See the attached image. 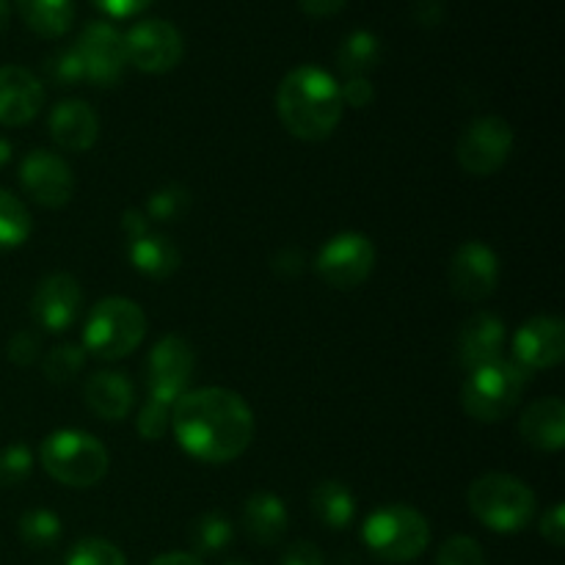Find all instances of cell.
I'll use <instances>...</instances> for the list:
<instances>
[{"instance_id": "7a4b0ae2", "label": "cell", "mask_w": 565, "mask_h": 565, "mask_svg": "<svg viewBox=\"0 0 565 565\" xmlns=\"http://www.w3.org/2000/svg\"><path fill=\"white\" fill-rule=\"evenodd\" d=\"M340 83L312 64L296 66L285 75L276 92V114L287 132L301 141H323L342 121Z\"/></svg>"}, {"instance_id": "f35d334b", "label": "cell", "mask_w": 565, "mask_h": 565, "mask_svg": "<svg viewBox=\"0 0 565 565\" xmlns=\"http://www.w3.org/2000/svg\"><path fill=\"white\" fill-rule=\"evenodd\" d=\"M541 535H544V541H550L552 546H561L565 544V505L563 502H557V505H552L550 511L544 513V519H541Z\"/></svg>"}, {"instance_id": "74e56055", "label": "cell", "mask_w": 565, "mask_h": 565, "mask_svg": "<svg viewBox=\"0 0 565 565\" xmlns=\"http://www.w3.org/2000/svg\"><path fill=\"white\" fill-rule=\"evenodd\" d=\"M342 103H348L351 108H367L375 99V88L367 77H348L345 86H340Z\"/></svg>"}, {"instance_id": "f546056e", "label": "cell", "mask_w": 565, "mask_h": 565, "mask_svg": "<svg viewBox=\"0 0 565 565\" xmlns=\"http://www.w3.org/2000/svg\"><path fill=\"white\" fill-rule=\"evenodd\" d=\"M83 364H86V351H83V345H70V342H64V345L50 348L47 356H44L42 362V370L44 375H47L50 384H70V381L81 373Z\"/></svg>"}, {"instance_id": "83f0119b", "label": "cell", "mask_w": 565, "mask_h": 565, "mask_svg": "<svg viewBox=\"0 0 565 565\" xmlns=\"http://www.w3.org/2000/svg\"><path fill=\"white\" fill-rule=\"evenodd\" d=\"M188 539H191L193 550H196V557L199 555H215V552H221L230 546L232 524H230V519L218 511L202 513V516L191 524V530H188Z\"/></svg>"}, {"instance_id": "cb8c5ba5", "label": "cell", "mask_w": 565, "mask_h": 565, "mask_svg": "<svg viewBox=\"0 0 565 565\" xmlns=\"http://www.w3.org/2000/svg\"><path fill=\"white\" fill-rule=\"evenodd\" d=\"M22 22L44 39H58L75 22V0H14Z\"/></svg>"}, {"instance_id": "484cf974", "label": "cell", "mask_w": 565, "mask_h": 565, "mask_svg": "<svg viewBox=\"0 0 565 565\" xmlns=\"http://www.w3.org/2000/svg\"><path fill=\"white\" fill-rule=\"evenodd\" d=\"M381 58V42L375 33L370 31H353L345 42L340 44V70L348 77H367V72L379 64Z\"/></svg>"}, {"instance_id": "8d00e7d4", "label": "cell", "mask_w": 565, "mask_h": 565, "mask_svg": "<svg viewBox=\"0 0 565 565\" xmlns=\"http://www.w3.org/2000/svg\"><path fill=\"white\" fill-rule=\"evenodd\" d=\"M39 348H42L39 334H33V331H17L9 340V359L14 364H20V367H28V364H33L39 359Z\"/></svg>"}, {"instance_id": "f1b7e54d", "label": "cell", "mask_w": 565, "mask_h": 565, "mask_svg": "<svg viewBox=\"0 0 565 565\" xmlns=\"http://www.w3.org/2000/svg\"><path fill=\"white\" fill-rule=\"evenodd\" d=\"M17 530H20V539L28 546H33V550H47V546H53L61 539V519L53 511L33 508V511L22 513Z\"/></svg>"}, {"instance_id": "9c48e42d", "label": "cell", "mask_w": 565, "mask_h": 565, "mask_svg": "<svg viewBox=\"0 0 565 565\" xmlns=\"http://www.w3.org/2000/svg\"><path fill=\"white\" fill-rule=\"evenodd\" d=\"M326 285L334 290H353L364 285L375 268V246L362 232H340L331 237L315 263Z\"/></svg>"}, {"instance_id": "d6a6232c", "label": "cell", "mask_w": 565, "mask_h": 565, "mask_svg": "<svg viewBox=\"0 0 565 565\" xmlns=\"http://www.w3.org/2000/svg\"><path fill=\"white\" fill-rule=\"evenodd\" d=\"M188 204H191V196H188L185 188L166 185L152 193V199H149L147 204V213L152 215L154 221H174L185 213Z\"/></svg>"}, {"instance_id": "30bf717a", "label": "cell", "mask_w": 565, "mask_h": 565, "mask_svg": "<svg viewBox=\"0 0 565 565\" xmlns=\"http://www.w3.org/2000/svg\"><path fill=\"white\" fill-rule=\"evenodd\" d=\"M127 64L136 66L147 75H163L182 61L185 44H182L177 25L166 20H143L125 33Z\"/></svg>"}, {"instance_id": "d4e9b609", "label": "cell", "mask_w": 565, "mask_h": 565, "mask_svg": "<svg viewBox=\"0 0 565 565\" xmlns=\"http://www.w3.org/2000/svg\"><path fill=\"white\" fill-rule=\"evenodd\" d=\"M309 505H312L315 519L329 530L351 527L353 516H356V500H353L351 489L340 480H323V483L315 486Z\"/></svg>"}, {"instance_id": "7402d4cb", "label": "cell", "mask_w": 565, "mask_h": 565, "mask_svg": "<svg viewBox=\"0 0 565 565\" xmlns=\"http://www.w3.org/2000/svg\"><path fill=\"white\" fill-rule=\"evenodd\" d=\"M243 527H246L248 539L257 541L263 546H274L285 539L287 527H290V513L281 497L270 494V491H257L246 500L243 508Z\"/></svg>"}, {"instance_id": "1f68e13d", "label": "cell", "mask_w": 565, "mask_h": 565, "mask_svg": "<svg viewBox=\"0 0 565 565\" xmlns=\"http://www.w3.org/2000/svg\"><path fill=\"white\" fill-rule=\"evenodd\" d=\"M436 565H486L483 546L469 535H452L439 546Z\"/></svg>"}, {"instance_id": "277c9868", "label": "cell", "mask_w": 565, "mask_h": 565, "mask_svg": "<svg viewBox=\"0 0 565 565\" xmlns=\"http://www.w3.org/2000/svg\"><path fill=\"white\" fill-rule=\"evenodd\" d=\"M469 511L494 533H519L535 516V494L522 478L489 472L469 486Z\"/></svg>"}, {"instance_id": "ee69618b", "label": "cell", "mask_w": 565, "mask_h": 565, "mask_svg": "<svg viewBox=\"0 0 565 565\" xmlns=\"http://www.w3.org/2000/svg\"><path fill=\"white\" fill-rule=\"evenodd\" d=\"M149 565H204L196 555L191 552H166V555L154 557Z\"/></svg>"}, {"instance_id": "7c38bea8", "label": "cell", "mask_w": 565, "mask_h": 565, "mask_svg": "<svg viewBox=\"0 0 565 565\" xmlns=\"http://www.w3.org/2000/svg\"><path fill=\"white\" fill-rule=\"evenodd\" d=\"M75 50L83 64V81L94 86H114L125 75V36L108 22H88Z\"/></svg>"}, {"instance_id": "ffe728a7", "label": "cell", "mask_w": 565, "mask_h": 565, "mask_svg": "<svg viewBox=\"0 0 565 565\" xmlns=\"http://www.w3.org/2000/svg\"><path fill=\"white\" fill-rule=\"evenodd\" d=\"M519 434L541 452H557L565 447V403L561 397H541L530 403L519 419Z\"/></svg>"}, {"instance_id": "e0dca14e", "label": "cell", "mask_w": 565, "mask_h": 565, "mask_svg": "<svg viewBox=\"0 0 565 565\" xmlns=\"http://www.w3.org/2000/svg\"><path fill=\"white\" fill-rule=\"evenodd\" d=\"M44 105V86L25 66L6 64L0 66V125L22 127Z\"/></svg>"}, {"instance_id": "4316f807", "label": "cell", "mask_w": 565, "mask_h": 565, "mask_svg": "<svg viewBox=\"0 0 565 565\" xmlns=\"http://www.w3.org/2000/svg\"><path fill=\"white\" fill-rule=\"evenodd\" d=\"M33 221L25 204L0 188V248H17L31 237Z\"/></svg>"}, {"instance_id": "7bdbcfd3", "label": "cell", "mask_w": 565, "mask_h": 565, "mask_svg": "<svg viewBox=\"0 0 565 565\" xmlns=\"http://www.w3.org/2000/svg\"><path fill=\"white\" fill-rule=\"evenodd\" d=\"M143 215L147 213H141V210H130V213L121 215V226H125L132 237L147 235V218H143Z\"/></svg>"}, {"instance_id": "7dc6e473", "label": "cell", "mask_w": 565, "mask_h": 565, "mask_svg": "<svg viewBox=\"0 0 565 565\" xmlns=\"http://www.w3.org/2000/svg\"><path fill=\"white\" fill-rule=\"evenodd\" d=\"M224 565H248V563H243V561H230V563H224Z\"/></svg>"}, {"instance_id": "5bb4252c", "label": "cell", "mask_w": 565, "mask_h": 565, "mask_svg": "<svg viewBox=\"0 0 565 565\" xmlns=\"http://www.w3.org/2000/svg\"><path fill=\"white\" fill-rule=\"evenodd\" d=\"M500 285V259L483 241H467L450 259V287L469 303L486 301Z\"/></svg>"}, {"instance_id": "2e32d148", "label": "cell", "mask_w": 565, "mask_h": 565, "mask_svg": "<svg viewBox=\"0 0 565 565\" xmlns=\"http://www.w3.org/2000/svg\"><path fill=\"white\" fill-rule=\"evenodd\" d=\"M83 303V290L75 276L50 274L36 287L31 301V315L39 329L66 331L77 320Z\"/></svg>"}, {"instance_id": "60d3db41", "label": "cell", "mask_w": 565, "mask_h": 565, "mask_svg": "<svg viewBox=\"0 0 565 565\" xmlns=\"http://www.w3.org/2000/svg\"><path fill=\"white\" fill-rule=\"evenodd\" d=\"M103 14L116 17V20H125V17L141 14L147 6H152V0H92Z\"/></svg>"}, {"instance_id": "4dcf8cb0", "label": "cell", "mask_w": 565, "mask_h": 565, "mask_svg": "<svg viewBox=\"0 0 565 565\" xmlns=\"http://www.w3.org/2000/svg\"><path fill=\"white\" fill-rule=\"evenodd\" d=\"M66 565H127V557L116 544L105 539H83L72 546Z\"/></svg>"}, {"instance_id": "44dd1931", "label": "cell", "mask_w": 565, "mask_h": 565, "mask_svg": "<svg viewBox=\"0 0 565 565\" xmlns=\"http://www.w3.org/2000/svg\"><path fill=\"white\" fill-rule=\"evenodd\" d=\"M83 397H86V406L99 419L119 423L130 414L132 403H136V390H132L127 375L116 373V370H99V373L88 375L86 386H83Z\"/></svg>"}, {"instance_id": "ba28073f", "label": "cell", "mask_w": 565, "mask_h": 565, "mask_svg": "<svg viewBox=\"0 0 565 565\" xmlns=\"http://www.w3.org/2000/svg\"><path fill=\"white\" fill-rule=\"evenodd\" d=\"M513 141V127L502 116H480L458 138L456 158L467 174L491 177L508 163Z\"/></svg>"}, {"instance_id": "5b68a950", "label": "cell", "mask_w": 565, "mask_h": 565, "mask_svg": "<svg viewBox=\"0 0 565 565\" xmlns=\"http://www.w3.org/2000/svg\"><path fill=\"white\" fill-rule=\"evenodd\" d=\"M143 334H147L143 309L130 298L110 296L103 298L86 318L83 351L105 362H116V359L130 356L141 345Z\"/></svg>"}, {"instance_id": "f6af8a7d", "label": "cell", "mask_w": 565, "mask_h": 565, "mask_svg": "<svg viewBox=\"0 0 565 565\" xmlns=\"http://www.w3.org/2000/svg\"><path fill=\"white\" fill-rule=\"evenodd\" d=\"M9 17H11V0H0V33H3L6 25H9Z\"/></svg>"}, {"instance_id": "ab89813d", "label": "cell", "mask_w": 565, "mask_h": 565, "mask_svg": "<svg viewBox=\"0 0 565 565\" xmlns=\"http://www.w3.org/2000/svg\"><path fill=\"white\" fill-rule=\"evenodd\" d=\"M281 565H326V557L312 541H296L281 555Z\"/></svg>"}, {"instance_id": "8992f818", "label": "cell", "mask_w": 565, "mask_h": 565, "mask_svg": "<svg viewBox=\"0 0 565 565\" xmlns=\"http://www.w3.org/2000/svg\"><path fill=\"white\" fill-rule=\"evenodd\" d=\"M362 541L379 561L412 563L428 550L430 524L417 508L384 505L364 519Z\"/></svg>"}, {"instance_id": "836d02e7", "label": "cell", "mask_w": 565, "mask_h": 565, "mask_svg": "<svg viewBox=\"0 0 565 565\" xmlns=\"http://www.w3.org/2000/svg\"><path fill=\"white\" fill-rule=\"evenodd\" d=\"M33 452L28 445H9L0 452V486H20L31 475Z\"/></svg>"}, {"instance_id": "d6986e66", "label": "cell", "mask_w": 565, "mask_h": 565, "mask_svg": "<svg viewBox=\"0 0 565 565\" xmlns=\"http://www.w3.org/2000/svg\"><path fill=\"white\" fill-rule=\"evenodd\" d=\"M50 138L66 152H88L99 138V116L83 99H64L50 114Z\"/></svg>"}, {"instance_id": "e575fe53", "label": "cell", "mask_w": 565, "mask_h": 565, "mask_svg": "<svg viewBox=\"0 0 565 565\" xmlns=\"http://www.w3.org/2000/svg\"><path fill=\"white\" fill-rule=\"evenodd\" d=\"M136 428L138 434H141V439L147 441L163 439L166 430L171 428V406H166V403H158V401H147L141 412H138Z\"/></svg>"}, {"instance_id": "8fae6325", "label": "cell", "mask_w": 565, "mask_h": 565, "mask_svg": "<svg viewBox=\"0 0 565 565\" xmlns=\"http://www.w3.org/2000/svg\"><path fill=\"white\" fill-rule=\"evenodd\" d=\"M193 348L182 337L169 334L149 351L147 359V390L149 401L174 406L188 392L193 375Z\"/></svg>"}, {"instance_id": "ac0fdd59", "label": "cell", "mask_w": 565, "mask_h": 565, "mask_svg": "<svg viewBox=\"0 0 565 565\" xmlns=\"http://www.w3.org/2000/svg\"><path fill=\"white\" fill-rule=\"evenodd\" d=\"M502 345H505V323L491 312L472 315L461 326L456 342L458 359H461V364L469 373L502 359Z\"/></svg>"}, {"instance_id": "d590c367", "label": "cell", "mask_w": 565, "mask_h": 565, "mask_svg": "<svg viewBox=\"0 0 565 565\" xmlns=\"http://www.w3.org/2000/svg\"><path fill=\"white\" fill-rule=\"evenodd\" d=\"M44 70H47L50 81L58 83V86H75V83L83 81V64L77 58L75 47H64L50 55Z\"/></svg>"}, {"instance_id": "3957f363", "label": "cell", "mask_w": 565, "mask_h": 565, "mask_svg": "<svg viewBox=\"0 0 565 565\" xmlns=\"http://www.w3.org/2000/svg\"><path fill=\"white\" fill-rule=\"evenodd\" d=\"M39 463L44 472L70 489H92L108 475V450L97 436L86 430H53L39 447Z\"/></svg>"}, {"instance_id": "4fadbf2b", "label": "cell", "mask_w": 565, "mask_h": 565, "mask_svg": "<svg viewBox=\"0 0 565 565\" xmlns=\"http://www.w3.org/2000/svg\"><path fill=\"white\" fill-rule=\"evenodd\" d=\"M20 182L36 204L58 210L70 204L75 193V177L70 163L50 149H33L20 163Z\"/></svg>"}, {"instance_id": "603a6c76", "label": "cell", "mask_w": 565, "mask_h": 565, "mask_svg": "<svg viewBox=\"0 0 565 565\" xmlns=\"http://www.w3.org/2000/svg\"><path fill=\"white\" fill-rule=\"evenodd\" d=\"M130 263L138 274L149 276V279H166L180 268V248L163 235H147L132 237L130 243Z\"/></svg>"}, {"instance_id": "b9f144b4", "label": "cell", "mask_w": 565, "mask_h": 565, "mask_svg": "<svg viewBox=\"0 0 565 565\" xmlns=\"http://www.w3.org/2000/svg\"><path fill=\"white\" fill-rule=\"evenodd\" d=\"M348 0H298L303 14L309 17H334L345 9Z\"/></svg>"}, {"instance_id": "9a60e30c", "label": "cell", "mask_w": 565, "mask_h": 565, "mask_svg": "<svg viewBox=\"0 0 565 565\" xmlns=\"http://www.w3.org/2000/svg\"><path fill=\"white\" fill-rule=\"evenodd\" d=\"M565 356V326L557 315H535L513 337V362L524 370H552Z\"/></svg>"}, {"instance_id": "52a82bcc", "label": "cell", "mask_w": 565, "mask_h": 565, "mask_svg": "<svg viewBox=\"0 0 565 565\" xmlns=\"http://www.w3.org/2000/svg\"><path fill=\"white\" fill-rule=\"evenodd\" d=\"M524 386H527V370L513 359H497L467 375L461 406L478 423H497L519 406Z\"/></svg>"}, {"instance_id": "bcb514c9", "label": "cell", "mask_w": 565, "mask_h": 565, "mask_svg": "<svg viewBox=\"0 0 565 565\" xmlns=\"http://www.w3.org/2000/svg\"><path fill=\"white\" fill-rule=\"evenodd\" d=\"M11 160V143L0 136V166H6Z\"/></svg>"}, {"instance_id": "6da1fadb", "label": "cell", "mask_w": 565, "mask_h": 565, "mask_svg": "<svg viewBox=\"0 0 565 565\" xmlns=\"http://www.w3.org/2000/svg\"><path fill=\"white\" fill-rule=\"evenodd\" d=\"M171 430L191 458L230 463L254 439V414L237 392L224 386L191 390L171 406Z\"/></svg>"}]
</instances>
